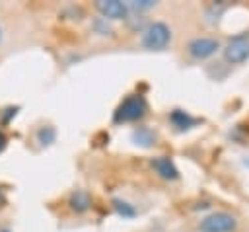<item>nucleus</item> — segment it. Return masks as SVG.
I'll list each match as a JSON object with an SVG mask.
<instances>
[{"mask_svg": "<svg viewBox=\"0 0 249 232\" xmlns=\"http://www.w3.org/2000/svg\"><path fill=\"white\" fill-rule=\"evenodd\" d=\"M224 55H226V60L231 62V64L247 60L249 58V37L247 35H237V37L230 39V43L224 49Z\"/></svg>", "mask_w": 249, "mask_h": 232, "instance_id": "39448f33", "label": "nucleus"}, {"mask_svg": "<svg viewBox=\"0 0 249 232\" xmlns=\"http://www.w3.org/2000/svg\"><path fill=\"white\" fill-rule=\"evenodd\" d=\"M4 146H6V136H4V133L0 131V150H4Z\"/></svg>", "mask_w": 249, "mask_h": 232, "instance_id": "dca6fc26", "label": "nucleus"}, {"mask_svg": "<svg viewBox=\"0 0 249 232\" xmlns=\"http://www.w3.org/2000/svg\"><path fill=\"white\" fill-rule=\"evenodd\" d=\"M171 41V29L167 23L163 21H154L146 27L144 35H142V45L150 51H161L167 47V43Z\"/></svg>", "mask_w": 249, "mask_h": 232, "instance_id": "f03ea898", "label": "nucleus"}, {"mask_svg": "<svg viewBox=\"0 0 249 232\" xmlns=\"http://www.w3.org/2000/svg\"><path fill=\"white\" fill-rule=\"evenodd\" d=\"M95 8L105 19H124L128 16V4L119 0H99Z\"/></svg>", "mask_w": 249, "mask_h": 232, "instance_id": "423d86ee", "label": "nucleus"}, {"mask_svg": "<svg viewBox=\"0 0 249 232\" xmlns=\"http://www.w3.org/2000/svg\"><path fill=\"white\" fill-rule=\"evenodd\" d=\"M113 205H115L117 213H119V214H123V216H134V214H136L134 207H132V205H128V203H124V201H121V199H115V201H113Z\"/></svg>", "mask_w": 249, "mask_h": 232, "instance_id": "f8f14e48", "label": "nucleus"}, {"mask_svg": "<svg viewBox=\"0 0 249 232\" xmlns=\"http://www.w3.org/2000/svg\"><path fill=\"white\" fill-rule=\"evenodd\" d=\"M154 6H156V2H152V0H138V2L128 4V8H134V10H150Z\"/></svg>", "mask_w": 249, "mask_h": 232, "instance_id": "4468645a", "label": "nucleus"}, {"mask_svg": "<svg viewBox=\"0 0 249 232\" xmlns=\"http://www.w3.org/2000/svg\"><path fill=\"white\" fill-rule=\"evenodd\" d=\"M2 39H4V31H2V27H0V45H2Z\"/></svg>", "mask_w": 249, "mask_h": 232, "instance_id": "f3484780", "label": "nucleus"}, {"mask_svg": "<svg viewBox=\"0 0 249 232\" xmlns=\"http://www.w3.org/2000/svg\"><path fill=\"white\" fill-rule=\"evenodd\" d=\"M235 226H237V218L226 211L210 213L198 224L200 232H233Z\"/></svg>", "mask_w": 249, "mask_h": 232, "instance_id": "7ed1b4c3", "label": "nucleus"}, {"mask_svg": "<svg viewBox=\"0 0 249 232\" xmlns=\"http://www.w3.org/2000/svg\"><path fill=\"white\" fill-rule=\"evenodd\" d=\"M132 142L142 148H150L156 144V133L148 127H138L132 131Z\"/></svg>", "mask_w": 249, "mask_h": 232, "instance_id": "1a4fd4ad", "label": "nucleus"}, {"mask_svg": "<svg viewBox=\"0 0 249 232\" xmlns=\"http://www.w3.org/2000/svg\"><path fill=\"white\" fill-rule=\"evenodd\" d=\"M152 168L156 170V174H158L160 177H163V179H167V181H173V179L179 177V170L175 168L173 160L167 158V156H158V158H154V160H152Z\"/></svg>", "mask_w": 249, "mask_h": 232, "instance_id": "0eeeda50", "label": "nucleus"}, {"mask_svg": "<svg viewBox=\"0 0 249 232\" xmlns=\"http://www.w3.org/2000/svg\"><path fill=\"white\" fill-rule=\"evenodd\" d=\"M218 49H220V41L214 39V37H195V39L189 41V45H187V53H189L193 58H198V60L212 57Z\"/></svg>", "mask_w": 249, "mask_h": 232, "instance_id": "20e7f679", "label": "nucleus"}, {"mask_svg": "<svg viewBox=\"0 0 249 232\" xmlns=\"http://www.w3.org/2000/svg\"><path fill=\"white\" fill-rule=\"evenodd\" d=\"M54 138H56V131H54L51 125H45V127H41V129L37 131V142H39L41 146L53 144Z\"/></svg>", "mask_w": 249, "mask_h": 232, "instance_id": "9d476101", "label": "nucleus"}, {"mask_svg": "<svg viewBox=\"0 0 249 232\" xmlns=\"http://www.w3.org/2000/svg\"><path fill=\"white\" fill-rule=\"evenodd\" d=\"M68 207H70V211H74L76 214L88 213V211L91 209V197H89V193L84 191V189L72 191L70 197H68Z\"/></svg>", "mask_w": 249, "mask_h": 232, "instance_id": "6e6552de", "label": "nucleus"}, {"mask_svg": "<svg viewBox=\"0 0 249 232\" xmlns=\"http://www.w3.org/2000/svg\"><path fill=\"white\" fill-rule=\"evenodd\" d=\"M171 121H173V125L179 127V129H189V127L195 123V119H193L189 113L181 111V109H175V111L171 113Z\"/></svg>", "mask_w": 249, "mask_h": 232, "instance_id": "9b49d317", "label": "nucleus"}, {"mask_svg": "<svg viewBox=\"0 0 249 232\" xmlns=\"http://www.w3.org/2000/svg\"><path fill=\"white\" fill-rule=\"evenodd\" d=\"M93 29H95L97 33H101V35H109V33H111V27H109V23H107L105 18H97V19L93 21Z\"/></svg>", "mask_w": 249, "mask_h": 232, "instance_id": "ddd939ff", "label": "nucleus"}, {"mask_svg": "<svg viewBox=\"0 0 249 232\" xmlns=\"http://www.w3.org/2000/svg\"><path fill=\"white\" fill-rule=\"evenodd\" d=\"M6 205V193L2 191V187H0V209Z\"/></svg>", "mask_w": 249, "mask_h": 232, "instance_id": "2eb2a0df", "label": "nucleus"}, {"mask_svg": "<svg viewBox=\"0 0 249 232\" xmlns=\"http://www.w3.org/2000/svg\"><path fill=\"white\" fill-rule=\"evenodd\" d=\"M146 99L140 94H132L128 97H124L121 101V105L115 111V123H130V121H138L140 117L146 115Z\"/></svg>", "mask_w": 249, "mask_h": 232, "instance_id": "f257e3e1", "label": "nucleus"}]
</instances>
